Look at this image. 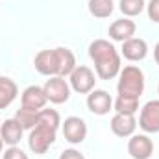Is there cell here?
I'll return each mask as SVG.
<instances>
[{
	"instance_id": "cell-9",
	"label": "cell",
	"mask_w": 159,
	"mask_h": 159,
	"mask_svg": "<svg viewBox=\"0 0 159 159\" xmlns=\"http://www.w3.org/2000/svg\"><path fill=\"white\" fill-rule=\"evenodd\" d=\"M113 100L107 91H91L87 96V107L94 115H107L111 111Z\"/></svg>"
},
{
	"instance_id": "cell-25",
	"label": "cell",
	"mask_w": 159,
	"mask_h": 159,
	"mask_svg": "<svg viewBox=\"0 0 159 159\" xmlns=\"http://www.w3.org/2000/svg\"><path fill=\"white\" fill-rule=\"evenodd\" d=\"M154 54H156V61H157V65H159V43L156 44V50H154Z\"/></svg>"
},
{
	"instance_id": "cell-23",
	"label": "cell",
	"mask_w": 159,
	"mask_h": 159,
	"mask_svg": "<svg viewBox=\"0 0 159 159\" xmlns=\"http://www.w3.org/2000/svg\"><path fill=\"white\" fill-rule=\"evenodd\" d=\"M4 159H28V156H26V154H24L20 148H17V146H11V148H7V150H6Z\"/></svg>"
},
{
	"instance_id": "cell-8",
	"label": "cell",
	"mask_w": 159,
	"mask_h": 159,
	"mask_svg": "<svg viewBox=\"0 0 159 159\" xmlns=\"http://www.w3.org/2000/svg\"><path fill=\"white\" fill-rule=\"evenodd\" d=\"M128 154L133 159H150L154 154V143L148 135H131L128 143Z\"/></svg>"
},
{
	"instance_id": "cell-20",
	"label": "cell",
	"mask_w": 159,
	"mask_h": 159,
	"mask_svg": "<svg viewBox=\"0 0 159 159\" xmlns=\"http://www.w3.org/2000/svg\"><path fill=\"white\" fill-rule=\"evenodd\" d=\"M144 0H120V11L129 19V17H137L143 13L144 9Z\"/></svg>"
},
{
	"instance_id": "cell-17",
	"label": "cell",
	"mask_w": 159,
	"mask_h": 159,
	"mask_svg": "<svg viewBox=\"0 0 159 159\" xmlns=\"http://www.w3.org/2000/svg\"><path fill=\"white\" fill-rule=\"evenodd\" d=\"M19 94L17 83L7 76H0V109H6Z\"/></svg>"
},
{
	"instance_id": "cell-22",
	"label": "cell",
	"mask_w": 159,
	"mask_h": 159,
	"mask_svg": "<svg viewBox=\"0 0 159 159\" xmlns=\"http://www.w3.org/2000/svg\"><path fill=\"white\" fill-rule=\"evenodd\" d=\"M146 11H148L150 20L159 24V0H150L148 6H146Z\"/></svg>"
},
{
	"instance_id": "cell-6",
	"label": "cell",
	"mask_w": 159,
	"mask_h": 159,
	"mask_svg": "<svg viewBox=\"0 0 159 159\" xmlns=\"http://www.w3.org/2000/svg\"><path fill=\"white\" fill-rule=\"evenodd\" d=\"M139 126L146 133H157L159 131V100H150L143 106Z\"/></svg>"
},
{
	"instance_id": "cell-15",
	"label": "cell",
	"mask_w": 159,
	"mask_h": 159,
	"mask_svg": "<svg viewBox=\"0 0 159 159\" xmlns=\"http://www.w3.org/2000/svg\"><path fill=\"white\" fill-rule=\"evenodd\" d=\"M135 30H137V26H135V22L131 19H128V17L126 19H119V20H115L109 26V37L113 41L124 43V41L131 39L135 35Z\"/></svg>"
},
{
	"instance_id": "cell-10",
	"label": "cell",
	"mask_w": 159,
	"mask_h": 159,
	"mask_svg": "<svg viewBox=\"0 0 159 159\" xmlns=\"http://www.w3.org/2000/svg\"><path fill=\"white\" fill-rule=\"evenodd\" d=\"M46 102H48V98L44 94V89L39 85H30L22 93V106L20 107L32 109V111H41L46 106Z\"/></svg>"
},
{
	"instance_id": "cell-14",
	"label": "cell",
	"mask_w": 159,
	"mask_h": 159,
	"mask_svg": "<svg viewBox=\"0 0 159 159\" xmlns=\"http://www.w3.org/2000/svg\"><path fill=\"white\" fill-rule=\"evenodd\" d=\"M22 133H24V128L20 126V122L17 119H7L0 126V137L9 146H17L22 139Z\"/></svg>"
},
{
	"instance_id": "cell-24",
	"label": "cell",
	"mask_w": 159,
	"mask_h": 159,
	"mask_svg": "<svg viewBox=\"0 0 159 159\" xmlns=\"http://www.w3.org/2000/svg\"><path fill=\"white\" fill-rule=\"evenodd\" d=\"M59 159H85V157H83V154H80L78 150L70 148V150H65V152H61Z\"/></svg>"
},
{
	"instance_id": "cell-11",
	"label": "cell",
	"mask_w": 159,
	"mask_h": 159,
	"mask_svg": "<svg viewBox=\"0 0 159 159\" xmlns=\"http://www.w3.org/2000/svg\"><path fill=\"white\" fill-rule=\"evenodd\" d=\"M148 54V44L144 39L131 37L122 43V56L129 61H143Z\"/></svg>"
},
{
	"instance_id": "cell-4",
	"label": "cell",
	"mask_w": 159,
	"mask_h": 159,
	"mask_svg": "<svg viewBox=\"0 0 159 159\" xmlns=\"http://www.w3.org/2000/svg\"><path fill=\"white\" fill-rule=\"evenodd\" d=\"M44 94L52 104H65L70 96V85L61 76H50L44 83Z\"/></svg>"
},
{
	"instance_id": "cell-3",
	"label": "cell",
	"mask_w": 159,
	"mask_h": 159,
	"mask_svg": "<svg viewBox=\"0 0 159 159\" xmlns=\"http://www.w3.org/2000/svg\"><path fill=\"white\" fill-rule=\"evenodd\" d=\"M56 141V128L52 126H46V124H35L30 131V137H28V146L34 154H46V150L54 144Z\"/></svg>"
},
{
	"instance_id": "cell-1",
	"label": "cell",
	"mask_w": 159,
	"mask_h": 159,
	"mask_svg": "<svg viewBox=\"0 0 159 159\" xmlns=\"http://www.w3.org/2000/svg\"><path fill=\"white\" fill-rule=\"evenodd\" d=\"M89 56L94 61L96 76L100 80H113L120 72V56L109 41H93L89 44Z\"/></svg>"
},
{
	"instance_id": "cell-21",
	"label": "cell",
	"mask_w": 159,
	"mask_h": 159,
	"mask_svg": "<svg viewBox=\"0 0 159 159\" xmlns=\"http://www.w3.org/2000/svg\"><path fill=\"white\" fill-rule=\"evenodd\" d=\"M37 113L39 111H32V109H26V107H20L15 115V119L20 122V126L24 129H32L37 122Z\"/></svg>"
},
{
	"instance_id": "cell-16",
	"label": "cell",
	"mask_w": 159,
	"mask_h": 159,
	"mask_svg": "<svg viewBox=\"0 0 159 159\" xmlns=\"http://www.w3.org/2000/svg\"><path fill=\"white\" fill-rule=\"evenodd\" d=\"M54 50H56V59H57V76H61V78L70 76L72 70L78 67L74 54L69 48H61V46L54 48Z\"/></svg>"
},
{
	"instance_id": "cell-18",
	"label": "cell",
	"mask_w": 159,
	"mask_h": 159,
	"mask_svg": "<svg viewBox=\"0 0 159 159\" xmlns=\"http://www.w3.org/2000/svg\"><path fill=\"white\" fill-rule=\"evenodd\" d=\"M113 0H89V11L96 19H107L113 13Z\"/></svg>"
},
{
	"instance_id": "cell-5",
	"label": "cell",
	"mask_w": 159,
	"mask_h": 159,
	"mask_svg": "<svg viewBox=\"0 0 159 159\" xmlns=\"http://www.w3.org/2000/svg\"><path fill=\"white\" fill-rule=\"evenodd\" d=\"M94 83H96L94 72L85 65L76 67L72 70V74H70V87L80 94H89L94 89Z\"/></svg>"
},
{
	"instance_id": "cell-12",
	"label": "cell",
	"mask_w": 159,
	"mask_h": 159,
	"mask_svg": "<svg viewBox=\"0 0 159 159\" xmlns=\"http://www.w3.org/2000/svg\"><path fill=\"white\" fill-rule=\"evenodd\" d=\"M35 69L43 76H57V59L56 50H41L35 56Z\"/></svg>"
},
{
	"instance_id": "cell-2",
	"label": "cell",
	"mask_w": 159,
	"mask_h": 159,
	"mask_svg": "<svg viewBox=\"0 0 159 159\" xmlns=\"http://www.w3.org/2000/svg\"><path fill=\"white\" fill-rule=\"evenodd\" d=\"M120 80L117 85L119 96H133V98H141L143 91H144V74L139 67L135 65H128L119 72Z\"/></svg>"
},
{
	"instance_id": "cell-7",
	"label": "cell",
	"mask_w": 159,
	"mask_h": 159,
	"mask_svg": "<svg viewBox=\"0 0 159 159\" xmlns=\"http://www.w3.org/2000/svg\"><path fill=\"white\" fill-rule=\"evenodd\" d=\"M63 135L70 144H80L87 137V124L80 117H69L63 122Z\"/></svg>"
},
{
	"instance_id": "cell-19",
	"label": "cell",
	"mask_w": 159,
	"mask_h": 159,
	"mask_svg": "<svg viewBox=\"0 0 159 159\" xmlns=\"http://www.w3.org/2000/svg\"><path fill=\"white\" fill-rule=\"evenodd\" d=\"M137 109H139V98H133V96H119L117 102H115V111L117 113L135 115Z\"/></svg>"
},
{
	"instance_id": "cell-13",
	"label": "cell",
	"mask_w": 159,
	"mask_h": 159,
	"mask_svg": "<svg viewBox=\"0 0 159 159\" xmlns=\"http://www.w3.org/2000/svg\"><path fill=\"white\" fill-rule=\"evenodd\" d=\"M137 128V120L133 115H128V113H117L113 119H111V131L117 135V137H131L133 131Z\"/></svg>"
},
{
	"instance_id": "cell-26",
	"label": "cell",
	"mask_w": 159,
	"mask_h": 159,
	"mask_svg": "<svg viewBox=\"0 0 159 159\" xmlns=\"http://www.w3.org/2000/svg\"><path fill=\"white\" fill-rule=\"evenodd\" d=\"M2 146H4V141H2V137H0V154H2Z\"/></svg>"
},
{
	"instance_id": "cell-28",
	"label": "cell",
	"mask_w": 159,
	"mask_h": 159,
	"mask_svg": "<svg viewBox=\"0 0 159 159\" xmlns=\"http://www.w3.org/2000/svg\"><path fill=\"white\" fill-rule=\"evenodd\" d=\"M0 126H2V122H0Z\"/></svg>"
},
{
	"instance_id": "cell-27",
	"label": "cell",
	"mask_w": 159,
	"mask_h": 159,
	"mask_svg": "<svg viewBox=\"0 0 159 159\" xmlns=\"http://www.w3.org/2000/svg\"><path fill=\"white\" fill-rule=\"evenodd\" d=\"M157 93H159V87H157Z\"/></svg>"
}]
</instances>
